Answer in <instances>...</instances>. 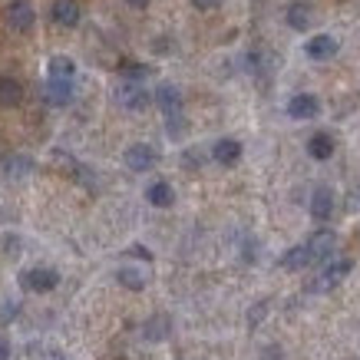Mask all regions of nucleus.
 Listing matches in <instances>:
<instances>
[{
    "label": "nucleus",
    "instance_id": "nucleus-1",
    "mask_svg": "<svg viewBox=\"0 0 360 360\" xmlns=\"http://www.w3.org/2000/svg\"><path fill=\"white\" fill-rule=\"evenodd\" d=\"M116 103L129 112H142L149 103H153V93L142 86L139 79H122L120 86H116Z\"/></svg>",
    "mask_w": 360,
    "mask_h": 360
},
{
    "label": "nucleus",
    "instance_id": "nucleus-2",
    "mask_svg": "<svg viewBox=\"0 0 360 360\" xmlns=\"http://www.w3.org/2000/svg\"><path fill=\"white\" fill-rule=\"evenodd\" d=\"M4 20L13 33H30L33 23H37V11H33L30 0H7L4 7Z\"/></svg>",
    "mask_w": 360,
    "mask_h": 360
},
{
    "label": "nucleus",
    "instance_id": "nucleus-3",
    "mask_svg": "<svg viewBox=\"0 0 360 360\" xmlns=\"http://www.w3.org/2000/svg\"><path fill=\"white\" fill-rule=\"evenodd\" d=\"M20 284L33 295H46V291H53L56 284H60V274L53 268H27L20 274Z\"/></svg>",
    "mask_w": 360,
    "mask_h": 360
},
{
    "label": "nucleus",
    "instance_id": "nucleus-4",
    "mask_svg": "<svg viewBox=\"0 0 360 360\" xmlns=\"http://www.w3.org/2000/svg\"><path fill=\"white\" fill-rule=\"evenodd\" d=\"M122 162H126V169H129V172H149V169L159 162V153H155L149 142H136V146H129V149H126Z\"/></svg>",
    "mask_w": 360,
    "mask_h": 360
},
{
    "label": "nucleus",
    "instance_id": "nucleus-5",
    "mask_svg": "<svg viewBox=\"0 0 360 360\" xmlns=\"http://www.w3.org/2000/svg\"><path fill=\"white\" fill-rule=\"evenodd\" d=\"M288 116L291 120H317L321 116V99L314 93H297L288 99Z\"/></svg>",
    "mask_w": 360,
    "mask_h": 360
},
{
    "label": "nucleus",
    "instance_id": "nucleus-6",
    "mask_svg": "<svg viewBox=\"0 0 360 360\" xmlns=\"http://www.w3.org/2000/svg\"><path fill=\"white\" fill-rule=\"evenodd\" d=\"M304 245H307V251H311V262L321 264L334 255V248H338V235H334V231H314Z\"/></svg>",
    "mask_w": 360,
    "mask_h": 360
},
{
    "label": "nucleus",
    "instance_id": "nucleus-7",
    "mask_svg": "<svg viewBox=\"0 0 360 360\" xmlns=\"http://www.w3.org/2000/svg\"><path fill=\"white\" fill-rule=\"evenodd\" d=\"M155 103H159L162 116H182V106H186L182 89L172 86V83H162V86L155 89Z\"/></svg>",
    "mask_w": 360,
    "mask_h": 360
},
{
    "label": "nucleus",
    "instance_id": "nucleus-8",
    "mask_svg": "<svg viewBox=\"0 0 360 360\" xmlns=\"http://www.w3.org/2000/svg\"><path fill=\"white\" fill-rule=\"evenodd\" d=\"M350 271H354V262H334V264H328V268L321 271V278L311 284V291H330V288H338V284L344 281Z\"/></svg>",
    "mask_w": 360,
    "mask_h": 360
},
{
    "label": "nucleus",
    "instance_id": "nucleus-9",
    "mask_svg": "<svg viewBox=\"0 0 360 360\" xmlns=\"http://www.w3.org/2000/svg\"><path fill=\"white\" fill-rule=\"evenodd\" d=\"M50 20H53L56 27H77L79 23V4L77 0H53Z\"/></svg>",
    "mask_w": 360,
    "mask_h": 360
},
{
    "label": "nucleus",
    "instance_id": "nucleus-10",
    "mask_svg": "<svg viewBox=\"0 0 360 360\" xmlns=\"http://www.w3.org/2000/svg\"><path fill=\"white\" fill-rule=\"evenodd\" d=\"M304 53L311 56V60H330V56L338 53V40H334L330 33H317V37H311L304 44Z\"/></svg>",
    "mask_w": 360,
    "mask_h": 360
},
{
    "label": "nucleus",
    "instance_id": "nucleus-11",
    "mask_svg": "<svg viewBox=\"0 0 360 360\" xmlns=\"http://www.w3.org/2000/svg\"><path fill=\"white\" fill-rule=\"evenodd\" d=\"M311 23H314V11H311V4H304V0L288 4V27H291V30L304 33Z\"/></svg>",
    "mask_w": 360,
    "mask_h": 360
},
{
    "label": "nucleus",
    "instance_id": "nucleus-12",
    "mask_svg": "<svg viewBox=\"0 0 360 360\" xmlns=\"http://www.w3.org/2000/svg\"><path fill=\"white\" fill-rule=\"evenodd\" d=\"M311 215H314L317 221H328L330 215H334V192H330L328 186L314 188V195H311Z\"/></svg>",
    "mask_w": 360,
    "mask_h": 360
},
{
    "label": "nucleus",
    "instance_id": "nucleus-13",
    "mask_svg": "<svg viewBox=\"0 0 360 360\" xmlns=\"http://www.w3.org/2000/svg\"><path fill=\"white\" fill-rule=\"evenodd\" d=\"M46 103H53V106H66L70 99H73V79H50L46 77Z\"/></svg>",
    "mask_w": 360,
    "mask_h": 360
},
{
    "label": "nucleus",
    "instance_id": "nucleus-14",
    "mask_svg": "<svg viewBox=\"0 0 360 360\" xmlns=\"http://www.w3.org/2000/svg\"><path fill=\"white\" fill-rule=\"evenodd\" d=\"M311 251H307V245H295V248H288L281 255V268L284 271H304V268H311Z\"/></svg>",
    "mask_w": 360,
    "mask_h": 360
},
{
    "label": "nucleus",
    "instance_id": "nucleus-15",
    "mask_svg": "<svg viewBox=\"0 0 360 360\" xmlns=\"http://www.w3.org/2000/svg\"><path fill=\"white\" fill-rule=\"evenodd\" d=\"M212 159L219 165H235L241 159V142L238 139H219L212 146Z\"/></svg>",
    "mask_w": 360,
    "mask_h": 360
},
{
    "label": "nucleus",
    "instance_id": "nucleus-16",
    "mask_svg": "<svg viewBox=\"0 0 360 360\" xmlns=\"http://www.w3.org/2000/svg\"><path fill=\"white\" fill-rule=\"evenodd\" d=\"M307 155L317 159V162H328L330 155H334V139H330V132H314V136L307 139Z\"/></svg>",
    "mask_w": 360,
    "mask_h": 360
},
{
    "label": "nucleus",
    "instance_id": "nucleus-17",
    "mask_svg": "<svg viewBox=\"0 0 360 360\" xmlns=\"http://www.w3.org/2000/svg\"><path fill=\"white\" fill-rule=\"evenodd\" d=\"M23 103V86L13 77H0V106L4 110H13Z\"/></svg>",
    "mask_w": 360,
    "mask_h": 360
},
{
    "label": "nucleus",
    "instance_id": "nucleus-18",
    "mask_svg": "<svg viewBox=\"0 0 360 360\" xmlns=\"http://www.w3.org/2000/svg\"><path fill=\"white\" fill-rule=\"evenodd\" d=\"M46 77L50 79H73L77 77V63L70 56H50L46 63Z\"/></svg>",
    "mask_w": 360,
    "mask_h": 360
},
{
    "label": "nucleus",
    "instance_id": "nucleus-19",
    "mask_svg": "<svg viewBox=\"0 0 360 360\" xmlns=\"http://www.w3.org/2000/svg\"><path fill=\"white\" fill-rule=\"evenodd\" d=\"M146 198H149V205H155V208H169L175 202V192L169 182H153V186L146 188Z\"/></svg>",
    "mask_w": 360,
    "mask_h": 360
},
{
    "label": "nucleus",
    "instance_id": "nucleus-20",
    "mask_svg": "<svg viewBox=\"0 0 360 360\" xmlns=\"http://www.w3.org/2000/svg\"><path fill=\"white\" fill-rule=\"evenodd\" d=\"M4 172L11 175V179H23V175L33 172V159H27V155H11V159L4 162Z\"/></svg>",
    "mask_w": 360,
    "mask_h": 360
},
{
    "label": "nucleus",
    "instance_id": "nucleus-21",
    "mask_svg": "<svg viewBox=\"0 0 360 360\" xmlns=\"http://www.w3.org/2000/svg\"><path fill=\"white\" fill-rule=\"evenodd\" d=\"M116 278H120V284L129 288V291H142V288H146V274H142L139 268H120Z\"/></svg>",
    "mask_w": 360,
    "mask_h": 360
},
{
    "label": "nucleus",
    "instance_id": "nucleus-22",
    "mask_svg": "<svg viewBox=\"0 0 360 360\" xmlns=\"http://www.w3.org/2000/svg\"><path fill=\"white\" fill-rule=\"evenodd\" d=\"M169 328H172L169 317H153V321L146 324V338L149 340H165L169 338Z\"/></svg>",
    "mask_w": 360,
    "mask_h": 360
},
{
    "label": "nucleus",
    "instance_id": "nucleus-23",
    "mask_svg": "<svg viewBox=\"0 0 360 360\" xmlns=\"http://www.w3.org/2000/svg\"><path fill=\"white\" fill-rule=\"evenodd\" d=\"M120 70H122V77H126V79H139V83L149 77V73H153V70H149L146 63H122Z\"/></svg>",
    "mask_w": 360,
    "mask_h": 360
},
{
    "label": "nucleus",
    "instance_id": "nucleus-24",
    "mask_svg": "<svg viewBox=\"0 0 360 360\" xmlns=\"http://www.w3.org/2000/svg\"><path fill=\"white\" fill-rule=\"evenodd\" d=\"M219 4L221 0H192V7H195V11H215Z\"/></svg>",
    "mask_w": 360,
    "mask_h": 360
},
{
    "label": "nucleus",
    "instance_id": "nucleus-25",
    "mask_svg": "<svg viewBox=\"0 0 360 360\" xmlns=\"http://www.w3.org/2000/svg\"><path fill=\"white\" fill-rule=\"evenodd\" d=\"M11 317H17V304L7 301V307H0V321H11Z\"/></svg>",
    "mask_w": 360,
    "mask_h": 360
},
{
    "label": "nucleus",
    "instance_id": "nucleus-26",
    "mask_svg": "<svg viewBox=\"0 0 360 360\" xmlns=\"http://www.w3.org/2000/svg\"><path fill=\"white\" fill-rule=\"evenodd\" d=\"M129 255H132V258H146V262L153 258V255H149V248H142V245H132V248H129Z\"/></svg>",
    "mask_w": 360,
    "mask_h": 360
},
{
    "label": "nucleus",
    "instance_id": "nucleus-27",
    "mask_svg": "<svg viewBox=\"0 0 360 360\" xmlns=\"http://www.w3.org/2000/svg\"><path fill=\"white\" fill-rule=\"evenodd\" d=\"M0 360H11V344L0 338Z\"/></svg>",
    "mask_w": 360,
    "mask_h": 360
},
{
    "label": "nucleus",
    "instance_id": "nucleus-28",
    "mask_svg": "<svg viewBox=\"0 0 360 360\" xmlns=\"http://www.w3.org/2000/svg\"><path fill=\"white\" fill-rule=\"evenodd\" d=\"M132 7H149V4H153V0H129Z\"/></svg>",
    "mask_w": 360,
    "mask_h": 360
}]
</instances>
